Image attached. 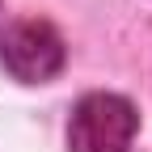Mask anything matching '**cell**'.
<instances>
[{"mask_svg": "<svg viewBox=\"0 0 152 152\" xmlns=\"http://www.w3.org/2000/svg\"><path fill=\"white\" fill-rule=\"evenodd\" d=\"M0 59L26 85H42L64 68V38L51 21H13L0 34Z\"/></svg>", "mask_w": 152, "mask_h": 152, "instance_id": "cell-2", "label": "cell"}, {"mask_svg": "<svg viewBox=\"0 0 152 152\" xmlns=\"http://www.w3.org/2000/svg\"><path fill=\"white\" fill-rule=\"evenodd\" d=\"M140 131V114L118 93H89L76 102L68 123L72 152H127Z\"/></svg>", "mask_w": 152, "mask_h": 152, "instance_id": "cell-1", "label": "cell"}]
</instances>
